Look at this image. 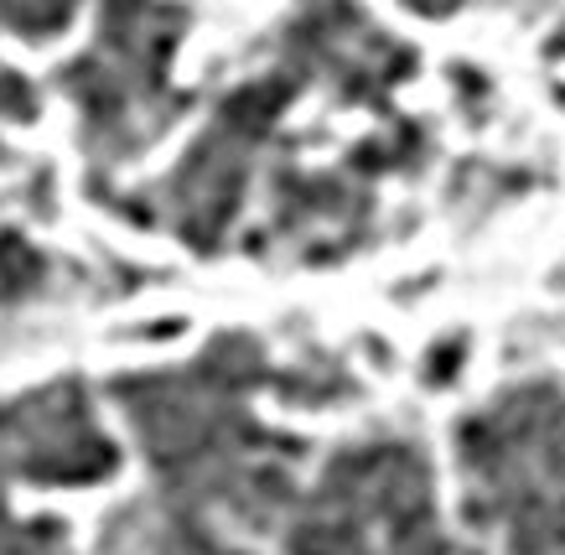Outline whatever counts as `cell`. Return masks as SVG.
Here are the masks:
<instances>
[{"mask_svg":"<svg viewBox=\"0 0 565 555\" xmlns=\"http://www.w3.org/2000/svg\"><path fill=\"white\" fill-rule=\"evenodd\" d=\"M472 520L503 555H565V389L514 384L457 431Z\"/></svg>","mask_w":565,"mask_h":555,"instance_id":"6da1fadb","label":"cell"},{"mask_svg":"<svg viewBox=\"0 0 565 555\" xmlns=\"http://www.w3.org/2000/svg\"><path fill=\"white\" fill-rule=\"evenodd\" d=\"M291 555H441L426 462L411 441H379L327 468Z\"/></svg>","mask_w":565,"mask_h":555,"instance_id":"7a4b0ae2","label":"cell"},{"mask_svg":"<svg viewBox=\"0 0 565 555\" xmlns=\"http://www.w3.org/2000/svg\"><path fill=\"white\" fill-rule=\"evenodd\" d=\"M115 472V447L78 384H47L0 405V478L21 483H99Z\"/></svg>","mask_w":565,"mask_h":555,"instance_id":"3957f363","label":"cell"},{"mask_svg":"<svg viewBox=\"0 0 565 555\" xmlns=\"http://www.w3.org/2000/svg\"><path fill=\"white\" fill-rule=\"evenodd\" d=\"M0 17L26 36H52L57 26H68L73 0H0Z\"/></svg>","mask_w":565,"mask_h":555,"instance_id":"277c9868","label":"cell"},{"mask_svg":"<svg viewBox=\"0 0 565 555\" xmlns=\"http://www.w3.org/2000/svg\"><path fill=\"white\" fill-rule=\"evenodd\" d=\"M405 6H415L420 17H451V11H462L467 0H405Z\"/></svg>","mask_w":565,"mask_h":555,"instance_id":"5b68a950","label":"cell"},{"mask_svg":"<svg viewBox=\"0 0 565 555\" xmlns=\"http://www.w3.org/2000/svg\"><path fill=\"white\" fill-rule=\"evenodd\" d=\"M550 57H565V21L555 26V36H550Z\"/></svg>","mask_w":565,"mask_h":555,"instance_id":"8992f818","label":"cell"}]
</instances>
